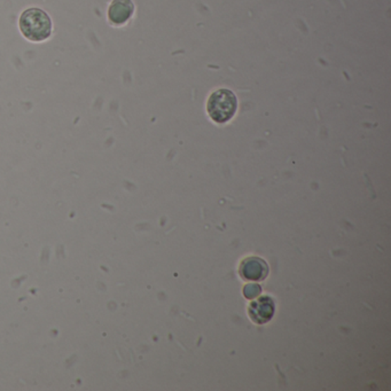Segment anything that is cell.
I'll list each match as a JSON object with an SVG mask.
<instances>
[{
  "label": "cell",
  "instance_id": "5b68a950",
  "mask_svg": "<svg viewBox=\"0 0 391 391\" xmlns=\"http://www.w3.org/2000/svg\"><path fill=\"white\" fill-rule=\"evenodd\" d=\"M133 11L135 5L131 0H114L113 3L110 4L108 18L114 25H124L131 19Z\"/></svg>",
  "mask_w": 391,
  "mask_h": 391
},
{
  "label": "cell",
  "instance_id": "3957f363",
  "mask_svg": "<svg viewBox=\"0 0 391 391\" xmlns=\"http://www.w3.org/2000/svg\"><path fill=\"white\" fill-rule=\"evenodd\" d=\"M239 273L246 281H263L269 276V265L260 257H248L240 264Z\"/></svg>",
  "mask_w": 391,
  "mask_h": 391
},
{
  "label": "cell",
  "instance_id": "7a4b0ae2",
  "mask_svg": "<svg viewBox=\"0 0 391 391\" xmlns=\"http://www.w3.org/2000/svg\"><path fill=\"white\" fill-rule=\"evenodd\" d=\"M238 110V99L227 88H220L213 92L208 100L207 110L210 119L219 124L229 122Z\"/></svg>",
  "mask_w": 391,
  "mask_h": 391
},
{
  "label": "cell",
  "instance_id": "6da1fadb",
  "mask_svg": "<svg viewBox=\"0 0 391 391\" xmlns=\"http://www.w3.org/2000/svg\"><path fill=\"white\" fill-rule=\"evenodd\" d=\"M20 29L27 39L44 41L52 34V21L41 8H29L20 18Z\"/></svg>",
  "mask_w": 391,
  "mask_h": 391
},
{
  "label": "cell",
  "instance_id": "8992f818",
  "mask_svg": "<svg viewBox=\"0 0 391 391\" xmlns=\"http://www.w3.org/2000/svg\"><path fill=\"white\" fill-rule=\"evenodd\" d=\"M260 293H262V288H260V286L257 285V284H248L244 288V298H247L248 300H253V298H257Z\"/></svg>",
  "mask_w": 391,
  "mask_h": 391
},
{
  "label": "cell",
  "instance_id": "277c9868",
  "mask_svg": "<svg viewBox=\"0 0 391 391\" xmlns=\"http://www.w3.org/2000/svg\"><path fill=\"white\" fill-rule=\"evenodd\" d=\"M276 312V304L270 296L257 298L253 300L248 307V314L255 324L264 325L272 319Z\"/></svg>",
  "mask_w": 391,
  "mask_h": 391
}]
</instances>
